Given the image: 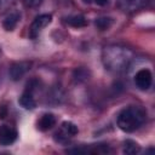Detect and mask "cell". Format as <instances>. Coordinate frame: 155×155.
I'll return each mask as SVG.
<instances>
[{"label": "cell", "instance_id": "1", "mask_svg": "<svg viewBox=\"0 0 155 155\" xmlns=\"http://www.w3.org/2000/svg\"><path fill=\"white\" fill-rule=\"evenodd\" d=\"M132 59V52L122 46L111 45L107 46L103 51V63L110 71H124Z\"/></svg>", "mask_w": 155, "mask_h": 155}, {"label": "cell", "instance_id": "2", "mask_svg": "<svg viewBox=\"0 0 155 155\" xmlns=\"http://www.w3.org/2000/svg\"><path fill=\"white\" fill-rule=\"evenodd\" d=\"M147 113L143 108L137 105H130L124 108L116 117L117 126L125 132H133L138 130L145 121Z\"/></svg>", "mask_w": 155, "mask_h": 155}, {"label": "cell", "instance_id": "3", "mask_svg": "<svg viewBox=\"0 0 155 155\" xmlns=\"http://www.w3.org/2000/svg\"><path fill=\"white\" fill-rule=\"evenodd\" d=\"M51 21H52V16L48 13H42V15H39L38 17H35V19L33 21V23L29 28V38L35 39L40 34V31L51 23Z\"/></svg>", "mask_w": 155, "mask_h": 155}, {"label": "cell", "instance_id": "4", "mask_svg": "<svg viewBox=\"0 0 155 155\" xmlns=\"http://www.w3.org/2000/svg\"><path fill=\"white\" fill-rule=\"evenodd\" d=\"M151 82H153V75H151L149 69L144 68V69H140L136 73L134 84L139 90H142V91L148 90L151 86Z\"/></svg>", "mask_w": 155, "mask_h": 155}, {"label": "cell", "instance_id": "5", "mask_svg": "<svg viewBox=\"0 0 155 155\" xmlns=\"http://www.w3.org/2000/svg\"><path fill=\"white\" fill-rule=\"evenodd\" d=\"M31 63L30 62H16L11 65L10 68V76L13 81H18L19 79H22L25 73L30 69Z\"/></svg>", "mask_w": 155, "mask_h": 155}, {"label": "cell", "instance_id": "6", "mask_svg": "<svg viewBox=\"0 0 155 155\" xmlns=\"http://www.w3.org/2000/svg\"><path fill=\"white\" fill-rule=\"evenodd\" d=\"M17 139V131L8 126L1 125L0 126V144L1 145H10Z\"/></svg>", "mask_w": 155, "mask_h": 155}, {"label": "cell", "instance_id": "7", "mask_svg": "<svg viewBox=\"0 0 155 155\" xmlns=\"http://www.w3.org/2000/svg\"><path fill=\"white\" fill-rule=\"evenodd\" d=\"M54 124H56L54 115L51 114V113H46V114H44L39 119V121H38V128L40 131H48L50 128H52L54 126Z\"/></svg>", "mask_w": 155, "mask_h": 155}, {"label": "cell", "instance_id": "8", "mask_svg": "<svg viewBox=\"0 0 155 155\" xmlns=\"http://www.w3.org/2000/svg\"><path fill=\"white\" fill-rule=\"evenodd\" d=\"M19 17H21V15H19L18 11H11V12L5 17V19L2 21V27H4L7 31L13 30V29L16 28L18 21H19Z\"/></svg>", "mask_w": 155, "mask_h": 155}, {"label": "cell", "instance_id": "9", "mask_svg": "<svg viewBox=\"0 0 155 155\" xmlns=\"http://www.w3.org/2000/svg\"><path fill=\"white\" fill-rule=\"evenodd\" d=\"M18 103L24 108V109H34L36 107V102L33 97V92L29 90H25L22 96L18 99Z\"/></svg>", "mask_w": 155, "mask_h": 155}, {"label": "cell", "instance_id": "10", "mask_svg": "<svg viewBox=\"0 0 155 155\" xmlns=\"http://www.w3.org/2000/svg\"><path fill=\"white\" fill-rule=\"evenodd\" d=\"M67 23L74 28H82L87 25V19L81 16V15H75V16H70L67 18Z\"/></svg>", "mask_w": 155, "mask_h": 155}, {"label": "cell", "instance_id": "11", "mask_svg": "<svg viewBox=\"0 0 155 155\" xmlns=\"http://www.w3.org/2000/svg\"><path fill=\"white\" fill-rule=\"evenodd\" d=\"M119 2L125 11H133L144 5V0H119Z\"/></svg>", "mask_w": 155, "mask_h": 155}, {"label": "cell", "instance_id": "12", "mask_svg": "<svg viewBox=\"0 0 155 155\" xmlns=\"http://www.w3.org/2000/svg\"><path fill=\"white\" fill-rule=\"evenodd\" d=\"M124 153L127 154V155H134V154H138L140 151V147L138 145V143H136L134 140H131V139H127L124 142Z\"/></svg>", "mask_w": 155, "mask_h": 155}, {"label": "cell", "instance_id": "13", "mask_svg": "<svg viewBox=\"0 0 155 155\" xmlns=\"http://www.w3.org/2000/svg\"><path fill=\"white\" fill-rule=\"evenodd\" d=\"M62 132L64 134H67L68 137H73L75 134H78L79 130H78V126L70 121H64L62 124Z\"/></svg>", "mask_w": 155, "mask_h": 155}, {"label": "cell", "instance_id": "14", "mask_svg": "<svg viewBox=\"0 0 155 155\" xmlns=\"http://www.w3.org/2000/svg\"><path fill=\"white\" fill-rule=\"evenodd\" d=\"M94 24L99 30H105L113 24V19L109 17H99L94 21Z\"/></svg>", "mask_w": 155, "mask_h": 155}, {"label": "cell", "instance_id": "15", "mask_svg": "<svg viewBox=\"0 0 155 155\" xmlns=\"http://www.w3.org/2000/svg\"><path fill=\"white\" fill-rule=\"evenodd\" d=\"M23 1L28 7H38L42 2V0H23Z\"/></svg>", "mask_w": 155, "mask_h": 155}, {"label": "cell", "instance_id": "16", "mask_svg": "<svg viewBox=\"0 0 155 155\" xmlns=\"http://www.w3.org/2000/svg\"><path fill=\"white\" fill-rule=\"evenodd\" d=\"M13 0H0V12L5 11L8 6H11Z\"/></svg>", "mask_w": 155, "mask_h": 155}, {"label": "cell", "instance_id": "17", "mask_svg": "<svg viewBox=\"0 0 155 155\" xmlns=\"http://www.w3.org/2000/svg\"><path fill=\"white\" fill-rule=\"evenodd\" d=\"M94 2L97 5H99V6H105L109 2V0H94Z\"/></svg>", "mask_w": 155, "mask_h": 155}, {"label": "cell", "instance_id": "18", "mask_svg": "<svg viewBox=\"0 0 155 155\" xmlns=\"http://www.w3.org/2000/svg\"><path fill=\"white\" fill-rule=\"evenodd\" d=\"M6 116V108L5 107H1V110H0V117L4 119Z\"/></svg>", "mask_w": 155, "mask_h": 155}, {"label": "cell", "instance_id": "19", "mask_svg": "<svg viewBox=\"0 0 155 155\" xmlns=\"http://www.w3.org/2000/svg\"><path fill=\"white\" fill-rule=\"evenodd\" d=\"M84 2H85V4H90V2H91V0H84Z\"/></svg>", "mask_w": 155, "mask_h": 155}]
</instances>
